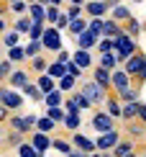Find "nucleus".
I'll list each match as a JSON object with an SVG mask.
<instances>
[{
	"instance_id": "nucleus-38",
	"label": "nucleus",
	"mask_w": 146,
	"mask_h": 157,
	"mask_svg": "<svg viewBox=\"0 0 146 157\" xmlns=\"http://www.w3.org/2000/svg\"><path fill=\"white\" fill-rule=\"evenodd\" d=\"M79 124H82V113H67V119H64V126H67L69 132H77Z\"/></svg>"
},
{
	"instance_id": "nucleus-50",
	"label": "nucleus",
	"mask_w": 146,
	"mask_h": 157,
	"mask_svg": "<svg viewBox=\"0 0 146 157\" xmlns=\"http://www.w3.org/2000/svg\"><path fill=\"white\" fill-rule=\"evenodd\" d=\"M128 132L133 134V136H144V132H146V124H131V126H128Z\"/></svg>"
},
{
	"instance_id": "nucleus-24",
	"label": "nucleus",
	"mask_w": 146,
	"mask_h": 157,
	"mask_svg": "<svg viewBox=\"0 0 146 157\" xmlns=\"http://www.w3.org/2000/svg\"><path fill=\"white\" fill-rule=\"evenodd\" d=\"M87 29H90V21H85V18H75V21L69 23V29H67V31H69L72 36H82Z\"/></svg>"
},
{
	"instance_id": "nucleus-33",
	"label": "nucleus",
	"mask_w": 146,
	"mask_h": 157,
	"mask_svg": "<svg viewBox=\"0 0 146 157\" xmlns=\"http://www.w3.org/2000/svg\"><path fill=\"white\" fill-rule=\"evenodd\" d=\"M8 59L10 62H23V59H28V54H26V47H13V49H8Z\"/></svg>"
},
{
	"instance_id": "nucleus-11",
	"label": "nucleus",
	"mask_w": 146,
	"mask_h": 157,
	"mask_svg": "<svg viewBox=\"0 0 146 157\" xmlns=\"http://www.w3.org/2000/svg\"><path fill=\"white\" fill-rule=\"evenodd\" d=\"M131 80H133V77L126 72V70H113V90H115V93H123V90L133 88Z\"/></svg>"
},
{
	"instance_id": "nucleus-46",
	"label": "nucleus",
	"mask_w": 146,
	"mask_h": 157,
	"mask_svg": "<svg viewBox=\"0 0 146 157\" xmlns=\"http://www.w3.org/2000/svg\"><path fill=\"white\" fill-rule=\"evenodd\" d=\"M31 67H34L38 75H46V72H49V62H46L44 57H36V59H31Z\"/></svg>"
},
{
	"instance_id": "nucleus-16",
	"label": "nucleus",
	"mask_w": 146,
	"mask_h": 157,
	"mask_svg": "<svg viewBox=\"0 0 146 157\" xmlns=\"http://www.w3.org/2000/svg\"><path fill=\"white\" fill-rule=\"evenodd\" d=\"M31 144H34V147L38 149V152H41V155H44V152H46V149H49L51 144H54V139H51V136H49V134H44V132H36L34 136H31Z\"/></svg>"
},
{
	"instance_id": "nucleus-2",
	"label": "nucleus",
	"mask_w": 146,
	"mask_h": 157,
	"mask_svg": "<svg viewBox=\"0 0 146 157\" xmlns=\"http://www.w3.org/2000/svg\"><path fill=\"white\" fill-rule=\"evenodd\" d=\"M136 49H138V47H136V39H131L126 31L115 36V54H118V62H121V64L128 62L131 57L136 54Z\"/></svg>"
},
{
	"instance_id": "nucleus-3",
	"label": "nucleus",
	"mask_w": 146,
	"mask_h": 157,
	"mask_svg": "<svg viewBox=\"0 0 146 157\" xmlns=\"http://www.w3.org/2000/svg\"><path fill=\"white\" fill-rule=\"evenodd\" d=\"M92 108V103H90V98L82 93V90H77V93H72L67 101H64V111L67 113H82V111H87Z\"/></svg>"
},
{
	"instance_id": "nucleus-9",
	"label": "nucleus",
	"mask_w": 146,
	"mask_h": 157,
	"mask_svg": "<svg viewBox=\"0 0 146 157\" xmlns=\"http://www.w3.org/2000/svg\"><path fill=\"white\" fill-rule=\"evenodd\" d=\"M92 126H95V132H100V134L113 132V129H115V119H113L110 113H105V111H97V113L92 116Z\"/></svg>"
},
{
	"instance_id": "nucleus-55",
	"label": "nucleus",
	"mask_w": 146,
	"mask_h": 157,
	"mask_svg": "<svg viewBox=\"0 0 146 157\" xmlns=\"http://www.w3.org/2000/svg\"><path fill=\"white\" fill-rule=\"evenodd\" d=\"M38 3H41L44 8H49V5H51V0H38Z\"/></svg>"
},
{
	"instance_id": "nucleus-21",
	"label": "nucleus",
	"mask_w": 146,
	"mask_h": 157,
	"mask_svg": "<svg viewBox=\"0 0 146 157\" xmlns=\"http://www.w3.org/2000/svg\"><path fill=\"white\" fill-rule=\"evenodd\" d=\"M46 75H51V77H54V80H62V77H67L69 75V70H67V64H64V62H51L49 64V72H46Z\"/></svg>"
},
{
	"instance_id": "nucleus-47",
	"label": "nucleus",
	"mask_w": 146,
	"mask_h": 157,
	"mask_svg": "<svg viewBox=\"0 0 146 157\" xmlns=\"http://www.w3.org/2000/svg\"><path fill=\"white\" fill-rule=\"evenodd\" d=\"M75 85H77V77H72V75H67V77H62L59 80V90H75Z\"/></svg>"
},
{
	"instance_id": "nucleus-22",
	"label": "nucleus",
	"mask_w": 146,
	"mask_h": 157,
	"mask_svg": "<svg viewBox=\"0 0 146 157\" xmlns=\"http://www.w3.org/2000/svg\"><path fill=\"white\" fill-rule=\"evenodd\" d=\"M72 59H75V62H77V64H79V67H82V70L92 67V54H90L87 49H77L75 54H72Z\"/></svg>"
},
{
	"instance_id": "nucleus-12",
	"label": "nucleus",
	"mask_w": 146,
	"mask_h": 157,
	"mask_svg": "<svg viewBox=\"0 0 146 157\" xmlns=\"http://www.w3.org/2000/svg\"><path fill=\"white\" fill-rule=\"evenodd\" d=\"M72 144H75V149H79V152H90V155H95V149H97V142L87 139V136L79 134V132L72 134Z\"/></svg>"
},
{
	"instance_id": "nucleus-6",
	"label": "nucleus",
	"mask_w": 146,
	"mask_h": 157,
	"mask_svg": "<svg viewBox=\"0 0 146 157\" xmlns=\"http://www.w3.org/2000/svg\"><path fill=\"white\" fill-rule=\"evenodd\" d=\"M44 49H49V52H62V31L57 29V26H46V31H44Z\"/></svg>"
},
{
	"instance_id": "nucleus-19",
	"label": "nucleus",
	"mask_w": 146,
	"mask_h": 157,
	"mask_svg": "<svg viewBox=\"0 0 146 157\" xmlns=\"http://www.w3.org/2000/svg\"><path fill=\"white\" fill-rule=\"evenodd\" d=\"M31 80H28V72H26V70H16V72L10 75V80H8V85H13V88H26V85H28Z\"/></svg>"
},
{
	"instance_id": "nucleus-17",
	"label": "nucleus",
	"mask_w": 146,
	"mask_h": 157,
	"mask_svg": "<svg viewBox=\"0 0 146 157\" xmlns=\"http://www.w3.org/2000/svg\"><path fill=\"white\" fill-rule=\"evenodd\" d=\"M38 88L44 90V98L49 95V93H54V90H59V80H54L51 75H38Z\"/></svg>"
},
{
	"instance_id": "nucleus-35",
	"label": "nucleus",
	"mask_w": 146,
	"mask_h": 157,
	"mask_svg": "<svg viewBox=\"0 0 146 157\" xmlns=\"http://www.w3.org/2000/svg\"><path fill=\"white\" fill-rule=\"evenodd\" d=\"M18 155H21V157H44L34 144H31V142H23V144L18 147Z\"/></svg>"
},
{
	"instance_id": "nucleus-4",
	"label": "nucleus",
	"mask_w": 146,
	"mask_h": 157,
	"mask_svg": "<svg viewBox=\"0 0 146 157\" xmlns=\"http://www.w3.org/2000/svg\"><path fill=\"white\" fill-rule=\"evenodd\" d=\"M0 103H3L5 108H10V111H18L23 106V93L13 90L10 85H3V88H0Z\"/></svg>"
},
{
	"instance_id": "nucleus-28",
	"label": "nucleus",
	"mask_w": 146,
	"mask_h": 157,
	"mask_svg": "<svg viewBox=\"0 0 146 157\" xmlns=\"http://www.w3.org/2000/svg\"><path fill=\"white\" fill-rule=\"evenodd\" d=\"M110 18H113V21H118V23H128L133 16H131V10L126 8V5H118V8H113V16Z\"/></svg>"
},
{
	"instance_id": "nucleus-7",
	"label": "nucleus",
	"mask_w": 146,
	"mask_h": 157,
	"mask_svg": "<svg viewBox=\"0 0 146 157\" xmlns=\"http://www.w3.org/2000/svg\"><path fill=\"white\" fill-rule=\"evenodd\" d=\"M38 124V119L36 116H10V121H8V126H10V132H21V134H26V132H31Z\"/></svg>"
},
{
	"instance_id": "nucleus-18",
	"label": "nucleus",
	"mask_w": 146,
	"mask_h": 157,
	"mask_svg": "<svg viewBox=\"0 0 146 157\" xmlns=\"http://www.w3.org/2000/svg\"><path fill=\"white\" fill-rule=\"evenodd\" d=\"M118 34H123V26L113 18H105V29H103V36L105 39H115Z\"/></svg>"
},
{
	"instance_id": "nucleus-48",
	"label": "nucleus",
	"mask_w": 146,
	"mask_h": 157,
	"mask_svg": "<svg viewBox=\"0 0 146 157\" xmlns=\"http://www.w3.org/2000/svg\"><path fill=\"white\" fill-rule=\"evenodd\" d=\"M67 70H69V75H72V77H77V80L82 77V67H79L75 59H72V62H67Z\"/></svg>"
},
{
	"instance_id": "nucleus-40",
	"label": "nucleus",
	"mask_w": 146,
	"mask_h": 157,
	"mask_svg": "<svg viewBox=\"0 0 146 157\" xmlns=\"http://www.w3.org/2000/svg\"><path fill=\"white\" fill-rule=\"evenodd\" d=\"M59 18H62V8H57V5H49V8H46V23L57 26Z\"/></svg>"
},
{
	"instance_id": "nucleus-61",
	"label": "nucleus",
	"mask_w": 146,
	"mask_h": 157,
	"mask_svg": "<svg viewBox=\"0 0 146 157\" xmlns=\"http://www.w3.org/2000/svg\"><path fill=\"white\" fill-rule=\"evenodd\" d=\"M141 157H146V152H144V155H141Z\"/></svg>"
},
{
	"instance_id": "nucleus-53",
	"label": "nucleus",
	"mask_w": 146,
	"mask_h": 157,
	"mask_svg": "<svg viewBox=\"0 0 146 157\" xmlns=\"http://www.w3.org/2000/svg\"><path fill=\"white\" fill-rule=\"evenodd\" d=\"M138 121L146 124V103H141V111H138Z\"/></svg>"
},
{
	"instance_id": "nucleus-30",
	"label": "nucleus",
	"mask_w": 146,
	"mask_h": 157,
	"mask_svg": "<svg viewBox=\"0 0 146 157\" xmlns=\"http://www.w3.org/2000/svg\"><path fill=\"white\" fill-rule=\"evenodd\" d=\"M51 149H57V152H62L64 157H69L72 152H75V144H72V142H67V139H54Z\"/></svg>"
},
{
	"instance_id": "nucleus-20",
	"label": "nucleus",
	"mask_w": 146,
	"mask_h": 157,
	"mask_svg": "<svg viewBox=\"0 0 146 157\" xmlns=\"http://www.w3.org/2000/svg\"><path fill=\"white\" fill-rule=\"evenodd\" d=\"M16 13V16L18 18H21V16H28V10H31V5L28 3H26V0H18V3H10V5H5V8H3V13Z\"/></svg>"
},
{
	"instance_id": "nucleus-26",
	"label": "nucleus",
	"mask_w": 146,
	"mask_h": 157,
	"mask_svg": "<svg viewBox=\"0 0 146 157\" xmlns=\"http://www.w3.org/2000/svg\"><path fill=\"white\" fill-rule=\"evenodd\" d=\"M31 29H34V18L31 16H21L16 23H13V31H18V34H28Z\"/></svg>"
},
{
	"instance_id": "nucleus-10",
	"label": "nucleus",
	"mask_w": 146,
	"mask_h": 157,
	"mask_svg": "<svg viewBox=\"0 0 146 157\" xmlns=\"http://www.w3.org/2000/svg\"><path fill=\"white\" fill-rule=\"evenodd\" d=\"M92 80L100 85L103 90H113V70H105V67L97 64V67L92 70Z\"/></svg>"
},
{
	"instance_id": "nucleus-13",
	"label": "nucleus",
	"mask_w": 146,
	"mask_h": 157,
	"mask_svg": "<svg viewBox=\"0 0 146 157\" xmlns=\"http://www.w3.org/2000/svg\"><path fill=\"white\" fill-rule=\"evenodd\" d=\"M108 8H110L108 0H90V3L85 5V10H87V16H90V18H105Z\"/></svg>"
},
{
	"instance_id": "nucleus-8",
	"label": "nucleus",
	"mask_w": 146,
	"mask_h": 157,
	"mask_svg": "<svg viewBox=\"0 0 146 157\" xmlns=\"http://www.w3.org/2000/svg\"><path fill=\"white\" fill-rule=\"evenodd\" d=\"M97 149L100 152H110V149H115L118 147V142H121V132L118 129H113V132H105V134H100L97 136Z\"/></svg>"
},
{
	"instance_id": "nucleus-45",
	"label": "nucleus",
	"mask_w": 146,
	"mask_h": 157,
	"mask_svg": "<svg viewBox=\"0 0 146 157\" xmlns=\"http://www.w3.org/2000/svg\"><path fill=\"white\" fill-rule=\"evenodd\" d=\"M103 29H105V18H90V31L95 36L103 39Z\"/></svg>"
},
{
	"instance_id": "nucleus-34",
	"label": "nucleus",
	"mask_w": 146,
	"mask_h": 157,
	"mask_svg": "<svg viewBox=\"0 0 146 157\" xmlns=\"http://www.w3.org/2000/svg\"><path fill=\"white\" fill-rule=\"evenodd\" d=\"M115 95L123 101V106H126V103H138V88H128V90H123V93H115Z\"/></svg>"
},
{
	"instance_id": "nucleus-56",
	"label": "nucleus",
	"mask_w": 146,
	"mask_h": 157,
	"mask_svg": "<svg viewBox=\"0 0 146 157\" xmlns=\"http://www.w3.org/2000/svg\"><path fill=\"white\" fill-rule=\"evenodd\" d=\"M62 3H64V0H51V5H57V8H59Z\"/></svg>"
},
{
	"instance_id": "nucleus-41",
	"label": "nucleus",
	"mask_w": 146,
	"mask_h": 157,
	"mask_svg": "<svg viewBox=\"0 0 146 157\" xmlns=\"http://www.w3.org/2000/svg\"><path fill=\"white\" fill-rule=\"evenodd\" d=\"M41 49H44V41H28V44H26V54H28V59H36Z\"/></svg>"
},
{
	"instance_id": "nucleus-39",
	"label": "nucleus",
	"mask_w": 146,
	"mask_h": 157,
	"mask_svg": "<svg viewBox=\"0 0 146 157\" xmlns=\"http://www.w3.org/2000/svg\"><path fill=\"white\" fill-rule=\"evenodd\" d=\"M10 75H13V62L8 59V57H5V59L0 62V80L8 82V80H10Z\"/></svg>"
},
{
	"instance_id": "nucleus-58",
	"label": "nucleus",
	"mask_w": 146,
	"mask_h": 157,
	"mask_svg": "<svg viewBox=\"0 0 146 157\" xmlns=\"http://www.w3.org/2000/svg\"><path fill=\"white\" fill-rule=\"evenodd\" d=\"M128 157H138V155H136V152H131V155H128Z\"/></svg>"
},
{
	"instance_id": "nucleus-52",
	"label": "nucleus",
	"mask_w": 146,
	"mask_h": 157,
	"mask_svg": "<svg viewBox=\"0 0 146 157\" xmlns=\"http://www.w3.org/2000/svg\"><path fill=\"white\" fill-rule=\"evenodd\" d=\"M57 59L67 64V62H72V54H69V52H64V49H62V52H59V57H57Z\"/></svg>"
},
{
	"instance_id": "nucleus-42",
	"label": "nucleus",
	"mask_w": 146,
	"mask_h": 157,
	"mask_svg": "<svg viewBox=\"0 0 146 157\" xmlns=\"http://www.w3.org/2000/svg\"><path fill=\"white\" fill-rule=\"evenodd\" d=\"M46 116H49L51 121H57V124H64V119H67V111H62V108H46Z\"/></svg>"
},
{
	"instance_id": "nucleus-60",
	"label": "nucleus",
	"mask_w": 146,
	"mask_h": 157,
	"mask_svg": "<svg viewBox=\"0 0 146 157\" xmlns=\"http://www.w3.org/2000/svg\"><path fill=\"white\" fill-rule=\"evenodd\" d=\"M144 36H146V23H144Z\"/></svg>"
},
{
	"instance_id": "nucleus-49",
	"label": "nucleus",
	"mask_w": 146,
	"mask_h": 157,
	"mask_svg": "<svg viewBox=\"0 0 146 157\" xmlns=\"http://www.w3.org/2000/svg\"><path fill=\"white\" fill-rule=\"evenodd\" d=\"M67 16L75 21V18H82V5H69L67 8Z\"/></svg>"
},
{
	"instance_id": "nucleus-29",
	"label": "nucleus",
	"mask_w": 146,
	"mask_h": 157,
	"mask_svg": "<svg viewBox=\"0 0 146 157\" xmlns=\"http://www.w3.org/2000/svg\"><path fill=\"white\" fill-rule=\"evenodd\" d=\"M131 152H133V142L121 139V142H118V147L113 149V157H128Z\"/></svg>"
},
{
	"instance_id": "nucleus-51",
	"label": "nucleus",
	"mask_w": 146,
	"mask_h": 157,
	"mask_svg": "<svg viewBox=\"0 0 146 157\" xmlns=\"http://www.w3.org/2000/svg\"><path fill=\"white\" fill-rule=\"evenodd\" d=\"M69 23H72V18L67 16V13H62V18L57 21V29H59V31H62V29H69Z\"/></svg>"
},
{
	"instance_id": "nucleus-5",
	"label": "nucleus",
	"mask_w": 146,
	"mask_h": 157,
	"mask_svg": "<svg viewBox=\"0 0 146 157\" xmlns=\"http://www.w3.org/2000/svg\"><path fill=\"white\" fill-rule=\"evenodd\" d=\"M82 93L90 98V103H92V106H103V103H105V98H108V90H103L95 80L82 82Z\"/></svg>"
},
{
	"instance_id": "nucleus-1",
	"label": "nucleus",
	"mask_w": 146,
	"mask_h": 157,
	"mask_svg": "<svg viewBox=\"0 0 146 157\" xmlns=\"http://www.w3.org/2000/svg\"><path fill=\"white\" fill-rule=\"evenodd\" d=\"M123 70L133 77V88H141V85L146 82V54L136 52V54L123 64Z\"/></svg>"
},
{
	"instance_id": "nucleus-59",
	"label": "nucleus",
	"mask_w": 146,
	"mask_h": 157,
	"mask_svg": "<svg viewBox=\"0 0 146 157\" xmlns=\"http://www.w3.org/2000/svg\"><path fill=\"white\" fill-rule=\"evenodd\" d=\"M92 157H103V155H97V152H95V155H92Z\"/></svg>"
},
{
	"instance_id": "nucleus-54",
	"label": "nucleus",
	"mask_w": 146,
	"mask_h": 157,
	"mask_svg": "<svg viewBox=\"0 0 146 157\" xmlns=\"http://www.w3.org/2000/svg\"><path fill=\"white\" fill-rule=\"evenodd\" d=\"M67 3H69V5H82L85 0H67Z\"/></svg>"
},
{
	"instance_id": "nucleus-57",
	"label": "nucleus",
	"mask_w": 146,
	"mask_h": 157,
	"mask_svg": "<svg viewBox=\"0 0 146 157\" xmlns=\"http://www.w3.org/2000/svg\"><path fill=\"white\" fill-rule=\"evenodd\" d=\"M26 3H28V5H34V3H38V0H26Z\"/></svg>"
},
{
	"instance_id": "nucleus-25",
	"label": "nucleus",
	"mask_w": 146,
	"mask_h": 157,
	"mask_svg": "<svg viewBox=\"0 0 146 157\" xmlns=\"http://www.w3.org/2000/svg\"><path fill=\"white\" fill-rule=\"evenodd\" d=\"M97 64H100V67H105V70H115L121 62H118V54H115V52H108V54H100Z\"/></svg>"
},
{
	"instance_id": "nucleus-36",
	"label": "nucleus",
	"mask_w": 146,
	"mask_h": 157,
	"mask_svg": "<svg viewBox=\"0 0 146 157\" xmlns=\"http://www.w3.org/2000/svg\"><path fill=\"white\" fill-rule=\"evenodd\" d=\"M123 31H126V34H128L131 39H136V36H138V34H141V31H144V26L138 23L136 18H131V21H128V23L123 26Z\"/></svg>"
},
{
	"instance_id": "nucleus-31",
	"label": "nucleus",
	"mask_w": 146,
	"mask_h": 157,
	"mask_svg": "<svg viewBox=\"0 0 146 157\" xmlns=\"http://www.w3.org/2000/svg\"><path fill=\"white\" fill-rule=\"evenodd\" d=\"M138 111H141V103H126V106H123V119L126 121L138 119Z\"/></svg>"
},
{
	"instance_id": "nucleus-14",
	"label": "nucleus",
	"mask_w": 146,
	"mask_h": 157,
	"mask_svg": "<svg viewBox=\"0 0 146 157\" xmlns=\"http://www.w3.org/2000/svg\"><path fill=\"white\" fill-rule=\"evenodd\" d=\"M105 113H110L113 119H123V106H121V98L115 93L105 98Z\"/></svg>"
},
{
	"instance_id": "nucleus-44",
	"label": "nucleus",
	"mask_w": 146,
	"mask_h": 157,
	"mask_svg": "<svg viewBox=\"0 0 146 157\" xmlns=\"http://www.w3.org/2000/svg\"><path fill=\"white\" fill-rule=\"evenodd\" d=\"M97 52L100 54H108V52H115V39H100V44H97Z\"/></svg>"
},
{
	"instance_id": "nucleus-32",
	"label": "nucleus",
	"mask_w": 146,
	"mask_h": 157,
	"mask_svg": "<svg viewBox=\"0 0 146 157\" xmlns=\"http://www.w3.org/2000/svg\"><path fill=\"white\" fill-rule=\"evenodd\" d=\"M44 103H46V108H62V90H54V93H49L44 98Z\"/></svg>"
},
{
	"instance_id": "nucleus-23",
	"label": "nucleus",
	"mask_w": 146,
	"mask_h": 157,
	"mask_svg": "<svg viewBox=\"0 0 146 157\" xmlns=\"http://www.w3.org/2000/svg\"><path fill=\"white\" fill-rule=\"evenodd\" d=\"M21 93H23L26 98H31V101H38V103H41V101H44V90H41V88H38V85H36V82H28V85H26V88L21 90Z\"/></svg>"
},
{
	"instance_id": "nucleus-37",
	"label": "nucleus",
	"mask_w": 146,
	"mask_h": 157,
	"mask_svg": "<svg viewBox=\"0 0 146 157\" xmlns=\"http://www.w3.org/2000/svg\"><path fill=\"white\" fill-rule=\"evenodd\" d=\"M18 41H21V34H18V31H5V34H3V44H5V47H8V49H13V47H18Z\"/></svg>"
},
{
	"instance_id": "nucleus-15",
	"label": "nucleus",
	"mask_w": 146,
	"mask_h": 157,
	"mask_svg": "<svg viewBox=\"0 0 146 157\" xmlns=\"http://www.w3.org/2000/svg\"><path fill=\"white\" fill-rule=\"evenodd\" d=\"M97 44H100V36H95L90 29L85 31L82 36H77V49H87L90 52V49H97Z\"/></svg>"
},
{
	"instance_id": "nucleus-43",
	"label": "nucleus",
	"mask_w": 146,
	"mask_h": 157,
	"mask_svg": "<svg viewBox=\"0 0 146 157\" xmlns=\"http://www.w3.org/2000/svg\"><path fill=\"white\" fill-rule=\"evenodd\" d=\"M54 126H57V121H51L49 116H41V119H38V124H36V129H38V132H44V134H49Z\"/></svg>"
},
{
	"instance_id": "nucleus-27",
	"label": "nucleus",
	"mask_w": 146,
	"mask_h": 157,
	"mask_svg": "<svg viewBox=\"0 0 146 157\" xmlns=\"http://www.w3.org/2000/svg\"><path fill=\"white\" fill-rule=\"evenodd\" d=\"M28 16L34 18V23H44V26H46V8H44L41 3H34V5H31Z\"/></svg>"
}]
</instances>
